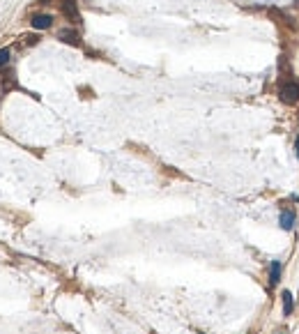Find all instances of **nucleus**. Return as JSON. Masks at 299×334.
Listing matches in <instances>:
<instances>
[{"instance_id": "1", "label": "nucleus", "mask_w": 299, "mask_h": 334, "mask_svg": "<svg viewBox=\"0 0 299 334\" xmlns=\"http://www.w3.org/2000/svg\"><path fill=\"white\" fill-rule=\"evenodd\" d=\"M279 97L285 104H297L299 102V81H283L279 85Z\"/></svg>"}, {"instance_id": "2", "label": "nucleus", "mask_w": 299, "mask_h": 334, "mask_svg": "<svg viewBox=\"0 0 299 334\" xmlns=\"http://www.w3.org/2000/svg\"><path fill=\"white\" fill-rule=\"evenodd\" d=\"M30 23H32L35 30H46V28H51V23H53V16L51 14H35Z\"/></svg>"}, {"instance_id": "3", "label": "nucleus", "mask_w": 299, "mask_h": 334, "mask_svg": "<svg viewBox=\"0 0 299 334\" xmlns=\"http://www.w3.org/2000/svg\"><path fill=\"white\" fill-rule=\"evenodd\" d=\"M279 221H281V228H283V230H292L294 221H297V215H294L292 210H283L281 217H279Z\"/></svg>"}, {"instance_id": "4", "label": "nucleus", "mask_w": 299, "mask_h": 334, "mask_svg": "<svg viewBox=\"0 0 299 334\" xmlns=\"http://www.w3.org/2000/svg\"><path fill=\"white\" fill-rule=\"evenodd\" d=\"M62 12H65V14L69 16L74 23H79V21H81V14H79V10H76L74 0H65V3H62Z\"/></svg>"}, {"instance_id": "5", "label": "nucleus", "mask_w": 299, "mask_h": 334, "mask_svg": "<svg viewBox=\"0 0 299 334\" xmlns=\"http://www.w3.org/2000/svg\"><path fill=\"white\" fill-rule=\"evenodd\" d=\"M281 281V260H272V265H269V284L274 286Z\"/></svg>"}, {"instance_id": "6", "label": "nucleus", "mask_w": 299, "mask_h": 334, "mask_svg": "<svg viewBox=\"0 0 299 334\" xmlns=\"http://www.w3.org/2000/svg\"><path fill=\"white\" fill-rule=\"evenodd\" d=\"M294 311V297L290 290H283V316H290Z\"/></svg>"}, {"instance_id": "7", "label": "nucleus", "mask_w": 299, "mask_h": 334, "mask_svg": "<svg viewBox=\"0 0 299 334\" xmlns=\"http://www.w3.org/2000/svg\"><path fill=\"white\" fill-rule=\"evenodd\" d=\"M60 40L67 42V44H79V35H76V30H62V32H60Z\"/></svg>"}, {"instance_id": "8", "label": "nucleus", "mask_w": 299, "mask_h": 334, "mask_svg": "<svg viewBox=\"0 0 299 334\" xmlns=\"http://www.w3.org/2000/svg\"><path fill=\"white\" fill-rule=\"evenodd\" d=\"M10 62V49H0V67H5Z\"/></svg>"}, {"instance_id": "9", "label": "nucleus", "mask_w": 299, "mask_h": 334, "mask_svg": "<svg viewBox=\"0 0 299 334\" xmlns=\"http://www.w3.org/2000/svg\"><path fill=\"white\" fill-rule=\"evenodd\" d=\"M294 148H297V157H299V136H297V141H294Z\"/></svg>"}, {"instance_id": "10", "label": "nucleus", "mask_w": 299, "mask_h": 334, "mask_svg": "<svg viewBox=\"0 0 299 334\" xmlns=\"http://www.w3.org/2000/svg\"><path fill=\"white\" fill-rule=\"evenodd\" d=\"M198 334H200V332H198Z\"/></svg>"}]
</instances>
